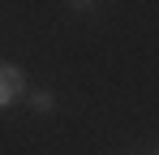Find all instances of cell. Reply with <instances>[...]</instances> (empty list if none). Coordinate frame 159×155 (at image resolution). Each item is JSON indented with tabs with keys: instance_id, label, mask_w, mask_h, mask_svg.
Masks as SVG:
<instances>
[{
	"instance_id": "2",
	"label": "cell",
	"mask_w": 159,
	"mask_h": 155,
	"mask_svg": "<svg viewBox=\"0 0 159 155\" xmlns=\"http://www.w3.org/2000/svg\"><path fill=\"white\" fill-rule=\"evenodd\" d=\"M52 108H56V95H52V91H30V112L48 116Z\"/></svg>"
},
{
	"instance_id": "1",
	"label": "cell",
	"mask_w": 159,
	"mask_h": 155,
	"mask_svg": "<svg viewBox=\"0 0 159 155\" xmlns=\"http://www.w3.org/2000/svg\"><path fill=\"white\" fill-rule=\"evenodd\" d=\"M26 95V73L9 60H0V108H13V103Z\"/></svg>"
}]
</instances>
